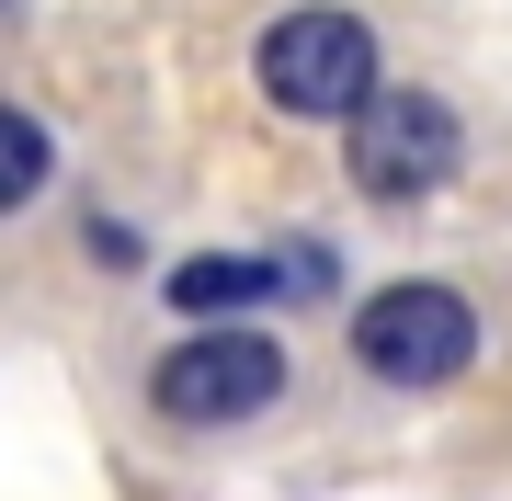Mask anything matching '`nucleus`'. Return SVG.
<instances>
[{
	"instance_id": "4",
	"label": "nucleus",
	"mask_w": 512,
	"mask_h": 501,
	"mask_svg": "<svg viewBox=\"0 0 512 501\" xmlns=\"http://www.w3.org/2000/svg\"><path fill=\"white\" fill-rule=\"evenodd\" d=\"M456 160H467V126L433 92H376L342 137V171L365 205H421L433 183H456Z\"/></svg>"
},
{
	"instance_id": "2",
	"label": "nucleus",
	"mask_w": 512,
	"mask_h": 501,
	"mask_svg": "<svg viewBox=\"0 0 512 501\" xmlns=\"http://www.w3.org/2000/svg\"><path fill=\"white\" fill-rule=\"evenodd\" d=\"M251 69H262V92L285 114H365L376 103V35H365V12H330V0L274 12Z\"/></svg>"
},
{
	"instance_id": "6",
	"label": "nucleus",
	"mask_w": 512,
	"mask_h": 501,
	"mask_svg": "<svg viewBox=\"0 0 512 501\" xmlns=\"http://www.w3.org/2000/svg\"><path fill=\"white\" fill-rule=\"evenodd\" d=\"M0 194H12V205L46 194V126H35V114H0Z\"/></svg>"
},
{
	"instance_id": "1",
	"label": "nucleus",
	"mask_w": 512,
	"mask_h": 501,
	"mask_svg": "<svg viewBox=\"0 0 512 501\" xmlns=\"http://www.w3.org/2000/svg\"><path fill=\"white\" fill-rule=\"evenodd\" d=\"M353 365L387 376V388H456V376L478 365V308H467V285H433V274L376 285V297L353 308Z\"/></svg>"
},
{
	"instance_id": "3",
	"label": "nucleus",
	"mask_w": 512,
	"mask_h": 501,
	"mask_svg": "<svg viewBox=\"0 0 512 501\" xmlns=\"http://www.w3.org/2000/svg\"><path fill=\"white\" fill-rule=\"evenodd\" d=\"M285 376L296 365H285L274 331H194V342H171L160 365H148V399L183 433H228V422H251V410H274Z\"/></svg>"
},
{
	"instance_id": "5",
	"label": "nucleus",
	"mask_w": 512,
	"mask_h": 501,
	"mask_svg": "<svg viewBox=\"0 0 512 501\" xmlns=\"http://www.w3.org/2000/svg\"><path fill=\"white\" fill-rule=\"evenodd\" d=\"M285 274L251 251H205V262H171V308H274Z\"/></svg>"
}]
</instances>
